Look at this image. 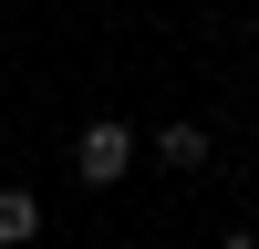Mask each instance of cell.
<instances>
[{"label": "cell", "instance_id": "3957f363", "mask_svg": "<svg viewBox=\"0 0 259 249\" xmlns=\"http://www.w3.org/2000/svg\"><path fill=\"white\" fill-rule=\"evenodd\" d=\"M41 239V197L31 187H0V249H31Z\"/></svg>", "mask_w": 259, "mask_h": 249}, {"label": "cell", "instance_id": "7a4b0ae2", "mask_svg": "<svg viewBox=\"0 0 259 249\" xmlns=\"http://www.w3.org/2000/svg\"><path fill=\"white\" fill-rule=\"evenodd\" d=\"M207 156H218V135H207L197 114H177V124H156V166H177V177H197Z\"/></svg>", "mask_w": 259, "mask_h": 249}, {"label": "cell", "instance_id": "277c9868", "mask_svg": "<svg viewBox=\"0 0 259 249\" xmlns=\"http://www.w3.org/2000/svg\"><path fill=\"white\" fill-rule=\"evenodd\" d=\"M218 249H259V239H249V228H218Z\"/></svg>", "mask_w": 259, "mask_h": 249}, {"label": "cell", "instance_id": "5b68a950", "mask_svg": "<svg viewBox=\"0 0 259 249\" xmlns=\"http://www.w3.org/2000/svg\"><path fill=\"white\" fill-rule=\"evenodd\" d=\"M0 145H11V135H0Z\"/></svg>", "mask_w": 259, "mask_h": 249}, {"label": "cell", "instance_id": "6da1fadb", "mask_svg": "<svg viewBox=\"0 0 259 249\" xmlns=\"http://www.w3.org/2000/svg\"><path fill=\"white\" fill-rule=\"evenodd\" d=\"M73 177L83 187H124V177H135V124H124V114H94L73 135Z\"/></svg>", "mask_w": 259, "mask_h": 249}]
</instances>
